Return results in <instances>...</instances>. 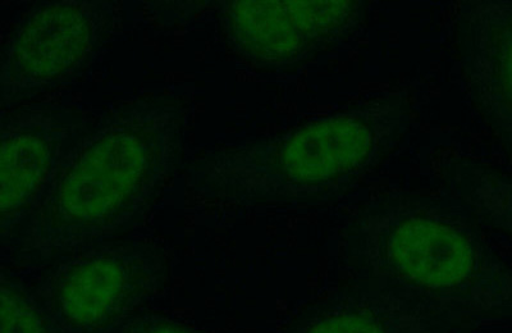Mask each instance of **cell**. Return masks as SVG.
Wrapping results in <instances>:
<instances>
[{
  "instance_id": "cell-7",
  "label": "cell",
  "mask_w": 512,
  "mask_h": 333,
  "mask_svg": "<svg viewBox=\"0 0 512 333\" xmlns=\"http://www.w3.org/2000/svg\"><path fill=\"white\" fill-rule=\"evenodd\" d=\"M464 323L361 285L306 305L278 333H463Z\"/></svg>"
},
{
  "instance_id": "cell-8",
  "label": "cell",
  "mask_w": 512,
  "mask_h": 333,
  "mask_svg": "<svg viewBox=\"0 0 512 333\" xmlns=\"http://www.w3.org/2000/svg\"><path fill=\"white\" fill-rule=\"evenodd\" d=\"M66 131L50 120L11 122L2 134V234L39 204L61 164Z\"/></svg>"
},
{
  "instance_id": "cell-10",
  "label": "cell",
  "mask_w": 512,
  "mask_h": 333,
  "mask_svg": "<svg viewBox=\"0 0 512 333\" xmlns=\"http://www.w3.org/2000/svg\"><path fill=\"white\" fill-rule=\"evenodd\" d=\"M117 333H207L198 328L175 321V319L157 316V314H139L132 318Z\"/></svg>"
},
{
  "instance_id": "cell-11",
  "label": "cell",
  "mask_w": 512,
  "mask_h": 333,
  "mask_svg": "<svg viewBox=\"0 0 512 333\" xmlns=\"http://www.w3.org/2000/svg\"><path fill=\"white\" fill-rule=\"evenodd\" d=\"M479 203L491 212L502 225L512 231V194H495L488 190H477Z\"/></svg>"
},
{
  "instance_id": "cell-4",
  "label": "cell",
  "mask_w": 512,
  "mask_h": 333,
  "mask_svg": "<svg viewBox=\"0 0 512 333\" xmlns=\"http://www.w3.org/2000/svg\"><path fill=\"white\" fill-rule=\"evenodd\" d=\"M54 258L29 289L66 333H117L171 282V257L152 240L98 243Z\"/></svg>"
},
{
  "instance_id": "cell-2",
  "label": "cell",
  "mask_w": 512,
  "mask_h": 333,
  "mask_svg": "<svg viewBox=\"0 0 512 333\" xmlns=\"http://www.w3.org/2000/svg\"><path fill=\"white\" fill-rule=\"evenodd\" d=\"M344 239L367 285L463 322L512 319V277L464 205L388 200L352 221Z\"/></svg>"
},
{
  "instance_id": "cell-1",
  "label": "cell",
  "mask_w": 512,
  "mask_h": 333,
  "mask_svg": "<svg viewBox=\"0 0 512 333\" xmlns=\"http://www.w3.org/2000/svg\"><path fill=\"white\" fill-rule=\"evenodd\" d=\"M192 109L181 93L139 98L114 112L63 155L39 204L3 240L52 259L144 220L180 164Z\"/></svg>"
},
{
  "instance_id": "cell-9",
  "label": "cell",
  "mask_w": 512,
  "mask_h": 333,
  "mask_svg": "<svg viewBox=\"0 0 512 333\" xmlns=\"http://www.w3.org/2000/svg\"><path fill=\"white\" fill-rule=\"evenodd\" d=\"M2 331L0 333H66L47 309L35 298L29 286L2 273Z\"/></svg>"
},
{
  "instance_id": "cell-6",
  "label": "cell",
  "mask_w": 512,
  "mask_h": 333,
  "mask_svg": "<svg viewBox=\"0 0 512 333\" xmlns=\"http://www.w3.org/2000/svg\"><path fill=\"white\" fill-rule=\"evenodd\" d=\"M112 2L41 3L3 27V106L66 84L89 70L120 26Z\"/></svg>"
},
{
  "instance_id": "cell-5",
  "label": "cell",
  "mask_w": 512,
  "mask_h": 333,
  "mask_svg": "<svg viewBox=\"0 0 512 333\" xmlns=\"http://www.w3.org/2000/svg\"><path fill=\"white\" fill-rule=\"evenodd\" d=\"M208 8L228 54L260 72L309 65L358 39L370 15L361 0H228Z\"/></svg>"
},
{
  "instance_id": "cell-3",
  "label": "cell",
  "mask_w": 512,
  "mask_h": 333,
  "mask_svg": "<svg viewBox=\"0 0 512 333\" xmlns=\"http://www.w3.org/2000/svg\"><path fill=\"white\" fill-rule=\"evenodd\" d=\"M405 114L402 100L309 118L278 134L212 150L195 162L201 179L227 194L256 199L319 198L372 170Z\"/></svg>"
}]
</instances>
